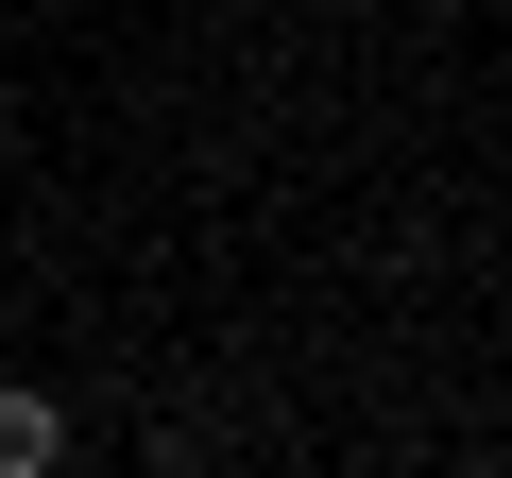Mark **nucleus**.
Segmentation results:
<instances>
[{"mask_svg":"<svg viewBox=\"0 0 512 478\" xmlns=\"http://www.w3.org/2000/svg\"><path fill=\"white\" fill-rule=\"evenodd\" d=\"M52 444H69L52 393H0V478H52Z\"/></svg>","mask_w":512,"mask_h":478,"instance_id":"nucleus-1","label":"nucleus"}]
</instances>
